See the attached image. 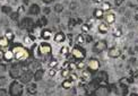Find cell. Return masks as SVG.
Here are the masks:
<instances>
[{
  "mask_svg": "<svg viewBox=\"0 0 138 96\" xmlns=\"http://www.w3.org/2000/svg\"><path fill=\"white\" fill-rule=\"evenodd\" d=\"M105 15V11L102 8H95L93 11V16L95 19H103Z\"/></svg>",
  "mask_w": 138,
  "mask_h": 96,
  "instance_id": "10",
  "label": "cell"
},
{
  "mask_svg": "<svg viewBox=\"0 0 138 96\" xmlns=\"http://www.w3.org/2000/svg\"><path fill=\"white\" fill-rule=\"evenodd\" d=\"M48 73H49L50 77H54L56 75H57V68H49Z\"/></svg>",
  "mask_w": 138,
  "mask_h": 96,
  "instance_id": "26",
  "label": "cell"
},
{
  "mask_svg": "<svg viewBox=\"0 0 138 96\" xmlns=\"http://www.w3.org/2000/svg\"><path fill=\"white\" fill-rule=\"evenodd\" d=\"M87 67H88V69L91 71H96L100 68V61L95 58L89 59L88 62H87Z\"/></svg>",
  "mask_w": 138,
  "mask_h": 96,
  "instance_id": "6",
  "label": "cell"
},
{
  "mask_svg": "<svg viewBox=\"0 0 138 96\" xmlns=\"http://www.w3.org/2000/svg\"><path fill=\"white\" fill-rule=\"evenodd\" d=\"M12 52L15 55V60H26L30 57V52L27 50V48H25L24 45L20 44H15L12 46Z\"/></svg>",
  "mask_w": 138,
  "mask_h": 96,
  "instance_id": "1",
  "label": "cell"
},
{
  "mask_svg": "<svg viewBox=\"0 0 138 96\" xmlns=\"http://www.w3.org/2000/svg\"><path fill=\"white\" fill-rule=\"evenodd\" d=\"M5 36L7 38V40H8L9 42H11L12 40L15 39V34H14V32H12L11 29H7V31H6V32H5Z\"/></svg>",
  "mask_w": 138,
  "mask_h": 96,
  "instance_id": "21",
  "label": "cell"
},
{
  "mask_svg": "<svg viewBox=\"0 0 138 96\" xmlns=\"http://www.w3.org/2000/svg\"><path fill=\"white\" fill-rule=\"evenodd\" d=\"M71 57L75 60H84L86 57V51L84 48H81V45L76 44L73 46V50H71Z\"/></svg>",
  "mask_w": 138,
  "mask_h": 96,
  "instance_id": "2",
  "label": "cell"
},
{
  "mask_svg": "<svg viewBox=\"0 0 138 96\" xmlns=\"http://www.w3.org/2000/svg\"><path fill=\"white\" fill-rule=\"evenodd\" d=\"M103 19H104V21L108 25H113L115 23V20H117V16H115V14L112 13V11H108V13H105Z\"/></svg>",
  "mask_w": 138,
  "mask_h": 96,
  "instance_id": "4",
  "label": "cell"
},
{
  "mask_svg": "<svg viewBox=\"0 0 138 96\" xmlns=\"http://www.w3.org/2000/svg\"><path fill=\"white\" fill-rule=\"evenodd\" d=\"M91 28H92V25H89L88 23H85V24H83L80 27V29H81V33H84V34H87V33H89V31Z\"/></svg>",
  "mask_w": 138,
  "mask_h": 96,
  "instance_id": "20",
  "label": "cell"
},
{
  "mask_svg": "<svg viewBox=\"0 0 138 96\" xmlns=\"http://www.w3.org/2000/svg\"><path fill=\"white\" fill-rule=\"evenodd\" d=\"M91 79V71L89 69L87 70L86 68L80 71V76H79V80L81 83H88Z\"/></svg>",
  "mask_w": 138,
  "mask_h": 96,
  "instance_id": "7",
  "label": "cell"
},
{
  "mask_svg": "<svg viewBox=\"0 0 138 96\" xmlns=\"http://www.w3.org/2000/svg\"><path fill=\"white\" fill-rule=\"evenodd\" d=\"M68 68H69V69H70L71 71H73V70H77V69H76V61H75V62H74V61H69V66H68Z\"/></svg>",
  "mask_w": 138,
  "mask_h": 96,
  "instance_id": "27",
  "label": "cell"
},
{
  "mask_svg": "<svg viewBox=\"0 0 138 96\" xmlns=\"http://www.w3.org/2000/svg\"><path fill=\"white\" fill-rule=\"evenodd\" d=\"M68 78L70 80H73V82H76V80L79 79V77H78V75L76 72H70V75L68 76Z\"/></svg>",
  "mask_w": 138,
  "mask_h": 96,
  "instance_id": "25",
  "label": "cell"
},
{
  "mask_svg": "<svg viewBox=\"0 0 138 96\" xmlns=\"http://www.w3.org/2000/svg\"><path fill=\"white\" fill-rule=\"evenodd\" d=\"M59 54L62 55V57H68L69 54H70V49H69V45H64L60 48V50H59Z\"/></svg>",
  "mask_w": 138,
  "mask_h": 96,
  "instance_id": "13",
  "label": "cell"
},
{
  "mask_svg": "<svg viewBox=\"0 0 138 96\" xmlns=\"http://www.w3.org/2000/svg\"><path fill=\"white\" fill-rule=\"evenodd\" d=\"M51 52H52V46L50 43H48L46 41H43L39 44V53L41 55H44L45 57V55L51 54Z\"/></svg>",
  "mask_w": 138,
  "mask_h": 96,
  "instance_id": "3",
  "label": "cell"
},
{
  "mask_svg": "<svg viewBox=\"0 0 138 96\" xmlns=\"http://www.w3.org/2000/svg\"><path fill=\"white\" fill-rule=\"evenodd\" d=\"M41 39L43 40V41H49V40L52 39V32L48 28H44L41 31V34H40Z\"/></svg>",
  "mask_w": 138,
  "mask_h": 96,
  "instance_id": "9",
  "label": "cell"
},
{
  "mask_svg": "<svg viewBox=\"0 0 138 96\" xmlns=\"http://www.w3.org/2000/svg\"><path fill=\"white\" fill-rule=\"evenodd\" d=\"M71 70L69 69V68H62L61 71H60V76L61 78H68V76L70 75Z\"/></svg>",
  "mask_w": 138,
  "mask_h": 96,
  "instance_id": "18",
  "label": "cell"
},
{
  "mask_svg": "<svg viewBox=\"0 0 138 96\" xmlns=\"http://www.w3.org/2000/svg\"><path fill=\"white\" fill-rule=\"evenodd\" d=\"M113 36L114 38H117V39H119V38H121L122 36V31L120 29V28H114L113 29Z\"/></svg>",
  "mask_w": 138,
  "mask_h": 96,
  "instance_id": "24",
  "label": "cell"
},
{
  "mask_svg": "<svg viewBox=\"0 0 138 96\" xmlns=\"http://www.w3.org/2000/svg\"><path fill=\"white\" fill-rule=\"evenodd\" d=\"M4 59L6 61H11L15 59V55H14V52H12V50H6L4 51Z\"/></svg>",
  "mask_w": 138,
  "mask_h": 96,
  "instance_id": "14",
  "label": "cell"
},
{
  "mask_svg": "<svg viewBox=\"0 0 138 96\" xmlns=\"http://www.w3.org/2000/svg\"><path fill=\"white\" fill-rule=\"evenodd\" d=\"M48 66H49V68H58V66H59V61L57 60V59H51V60L49 61Z\"/></svg>",
  "mask_w": 138,
  "mask_h": 96,
  "instance_id": "23",
  "label": "cell"
},
{
  "mask_svg": "<svg viewBox=\"0 0 138 96\" xmlns=\"http://www.w3.org/2000/svg\"><path fill=\"white\" fill-rule=\"evenodd\" d=\"M85 36L83 35V34H78L77 38H76V44H79V45H83L84 43H85Z\"/></svg>",
  "mask_w": 138,
  "mask_h": 96,
  "instance_id": "22",
  "label": "cell"
},
{
  "mask_svg": "<svg viewBox=\"0 0 138 96\" xmlns=\"http://www.w3.org/2000/svg\"><path fill=\"white\" fill-rule=\"evenodd\" d=\"M108 54H109V57L110 58H118V57H120V54H121V50L119 48H112V49H110L109 52H108Z\"/></svg>",
  "mask_w": 138,
  "mask_h": 96,
  "instance_id": "11",
  "label": "cell"
},
{
  "mask_svg": "<svg viewBox=\"0 0 138 96\" xmlns=\"http://www.w3.org/2000/svg\"><path fill=\"white\" fill-rule=\"evenodd\" d=\"M9 46V41L6 36H0V49H7Z\"/></svg>",
  "mask_w": 138,
  "mask_h": 96,
  "instance_id": "16",
  "label": "cell"
},
{
  "mask_svg": "<svg viewBox=\"0 0 138 96\" xmlns=\"http://www.w3.org/2000/svg\"><path fill=\"white\" fill-rule=\"evenodd\" d=\"M86 68V63H85V61L84 60H77L76 61V69L77 70H83V69H85Z\"/></svg>",
  "mask_w": 138,
  "mask_h": 96,
  "instance_id": "19",
  "label": "cell"
},
{
  "mask_svg": "<svg viewBox=\"0 0 138 96\" xmlns=\"http://www.w3.org/2000/svg\"><path fill=\"white\" fill-rule=\"evenodd\" d=\"M93 2L95 5H100V4H102V2H103V0H93Z\"/></svg>",
  "mask_w": 138,
  "mask_h": 96,
  "instance_id": "28",
  "label": "cell"
},
{
  "mask_svg": "<svg viewBox=\"0 0 138 96\" xmlns=\"http://www.w3.org/2000/svg\"><path fill=\"white\" fill-rule=\"evenodd\" d=\"M73 84H74L73 80H70L69 78H65L61 83V87L64 89H69V88L73 87Z\"/></svg>",
  "mask_w": 138,
  "mask_h": 96,
  "instance_id": "15",
  "label": "cell"
},
{
  "mask_svg": "<svg viewBox=\"0 0 138 96\" xmlns=\"http://www.w3.org/2000/svg\"><path fill=\"white\" fill-rule=\"evenodd\" d=\"M23 42H24V45L32 46L34 44V42H35V38H34L33 35H26V36H24Z\"/></svg>",
  "mask_w": 138,
  "mask_h": 96,
  "instance_id": "12",
  "label": "cell"
},
{
  "mask_svg": "<svg viewBox=\"0 0 138 96\" xmlns=\"http://www.w3.org/2000/svg\"><path fill=\"white\" fill-rule=\"evenodd\" d=\"M101 8L105 11V13H108V11H110L112 9V5H111V2H110V1H103Z\"/></svg>",
  "mask_w": 138,
  "mask_h": 96,
  "instance_id": "17",
  "label": "cell"
},
{
  "mask_svg": "<svg viewBox=\"0 0 138 96\" xmlns=\"http://www.w3.org/2000/svg\"><path fill=\"white\" fill-rule=\"evenodd\" d=\"M66 40H67V36H66V34L64 32H58L53 36V41H54V43H57V44H64L66 42Z\"/></svg>",
  "mask_w": 138,
  "mask_h": 96,
  "instance_id": "5",
  "label": "cell"
},
{
  "mask_svg": "<svg viewBox=\"0 0 138 96\" xmlns=\"http://www.w3.org/2000/svg\"><path fill=\"white\" fill-rule=\"evenodd\" d=\"M98 31L100 34L104 35V34H108V32L110 31V25L105 23V21H101V23L98 25Z\"/></svg>",
  "mask_w": 138,
  "mask_h": 96,
  "instance_id": "8",
  "label": "cell"
}]
</instances>
